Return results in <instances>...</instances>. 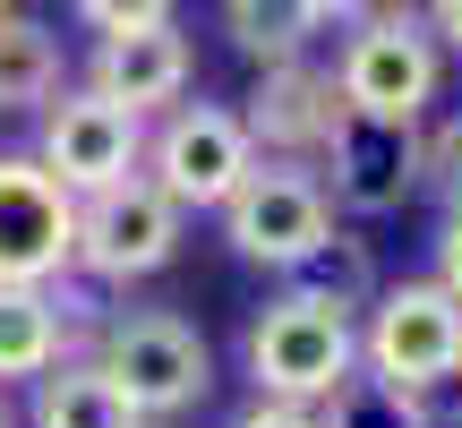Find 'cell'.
<instances>
[{"label":"cell","mask_w":462,"mask_h":428,"mask_svg":"<svg viewBox=\"0 0 462 428\" xmlns=\"http://www.w3.org/2000/svg\"><path fill=\"white\" fill-rule=\"evenodd\" d=\"M223 214V240L240 248L248 265H300L317 240L334 231V206H326V189H317V172L309 163H248V181L231 189V198L215 206Z\"/></svg>","instance_id":"cell-6"},{"label":"cell","mask_w":462,"mask_h":428,"mask_svg":"<svg viewBox=\"0 0 462 428\" xmlns=\"http://www.w3.org/2000/svg\"><path fill=\"white\" fill-rule=\"evenodd\" d=\"M86 86H95L103 103H120V112H171V103L189 95V34L171 26H129V34H103L95 43V69H86Z\"/></svg>","instance_id":"cell-12"},{"label":"cell","mask_w":462,"mask_h":428,"mask_svg":"<svg viewBox=\"0 0 462 428\" xmlns=\"http://www.w3.org/2000/svg\"><path fill=\"white\" fill-rule=\"evenodd\" d=\"M69 360V326L51 309V292L34 283H0V386L17 377H43V368Z\"/></svg>","instance_id":"cell-13"},{"label":"cell","mask_w":462,"mask_h":428,"mask_svg":"<svg viewBox=\"0 0 462 428\" xmlns=\"http://www.w3.org/2000/svg\"><path fill=\"white\" fill-rule=\"evenodd\" d=\"M420 26L437 34V51H462V0H420Z\"/></svg>","instance_id":"cell-23"},{"label":"cell","mask_w":462,"mask_h":428,"mask_svg":"<svg viewBox=\"0 0 462 428\" xmlns=\"http://www.w3.org/2000/svg\"><path fill=\"white\" fill-rule=\"evenodd\" d=\"M317 428H420V412H411V395H402V386L351 368V377L317 403Z\"/></svg>","instance_id":"cell-18"},{"label":"cell","mask_w":462,"mask_h":428,"mask_svg":"<svg viewBox=\"0 0 462 428\" xmlns=\"http://www.w3.org/2000/svg\"><path fill=\"white\" fill-rule=\"evenodd\" d=\"M223 9H231V43H240L257 69H274V60H309V43L334 26L326 0H223Z\"/></svg>","instance_id":"cell-16"},{"label":"cell","mask_w":462,"mask_h":428,"mask_svg":"<svg viewBox=\"0 0 462 428\" xmlns=\"http://www.w3.org/2000/svg\"><path fill=\"white\" fill-rule=\"evenodd\" d=\"M171 248H180V206L129 172V181L78 198V248H69V274L86 283H137V274H163Z\"/></svg>","instance_id":"cell-4"},{"label":"cell","mask_w":462,"mask_h":428,"mask_svg":"<svg viewBox=\"0 0 462 428\" xmlns=\"http://www.w3.org/2000/svg\"><path fill=\"white\" fill-rule=\"evenodd\" d=\"M231 428H317V412H300V403H248Z\"/></svg>","instance_id":"cell-24"},{"label":"cell","mask_w":462,"mask_h":428,"mask_svg":"<svg viewBox=\"0 0 462 428\" xmlns=\"http://www.w3.org/2000/svg\"><path fill=\"white\" fill-rule=\"evenodd\" d=\"M437 78H446V51H437V34L420 17H360V26H343V60H334L343 112L411 129L437 103Z\"/></svg>","instance_id":"cell-3"},{"label":"cell","mask_w":462,"mask_h":428,"mask_svg":"<svg viewBox=\"0 0 462 428\" xmlns=\"http://www.w3.org/2000/svg\"><path fill=\"white\" fill-rule=\"evenodd\" d=\"M334 120H343V95H334L326 69L274 60V69H257V95H248L240 129H248V146H257L265 163H317Z\"/></svg>","instance_id":"cell-11"},{"label":"cell","mask_w":462,"mask_h":428,"mask_svg":"<svg viewBox=\"0 0 462 428\" xmlns=\"http://www.w3.org/2000/svg\"><path fill=\"white\" fill-rule=\"evenodd\" d=\"M51 95H60V43H51V26L0 9V112H43Z\"/></svg>","instance_id":"cell-17"},{"label":"cell","mask_w":462,"mask_h":428,"mask_svg":"<svg viewBox=\"0 0 462 428\" xmlns=\"http://www.w3.org/2000/svg\"><path fill=\"white\" fill-rule=\"evenodd\" d=\"M429 283H446V292L462 300V214H446V231H437V274Z\"/></svg>","instance_id":"cell-21"},{"label":"cell","mask_w":462,"mask_h":428,"mask_svg":"<svg viewBox=\"0 0 462 428\" xmlns=\"http://www.w3.org/2000/svg\"><path fill=\"white\" fill-rule=\"evenodd\" d=\"M317 189L343 214H394L420 189V137L402 129V120L343 112L326 129V146H317Z\"/></svg>","instance_id":"cell-9"},{"label":"cell","mask_w":462,"mask_h":428,"mask_svg":"<svg viewBox=\"0 0 462 428\" xmlns=\"http://www.w3.org/2000/svg\"><path fill=\"white\" fill-rule=\"evenodd\" d=\"M78 248V198L34 154H0V283H60Z\"/></svg>","instance_id":"cell-10"},{"label":"cell","mask_w":462,"mask_h":428,"mask_svg":"<svg viewBox=\"0 0 462 428\" xmlns=\"http://www.w3.org/2000/svg\"><path fill=\"white\" fill-rule=\"evenodd\" d=\"M420 189H429L446 214H462V112L420 137Z\"/></svg>","instance_id":"cell-19"},{"label":"cell","mask_w":462,"mask_h":428,"mask_svg":"<svg viewBox=\"0 0 462 428\" xmlns=\"http://www.w3.org/2000/svg\"><path fill=\"white\" fill-rule=\"evenodd\" d=\"M282 292L309 300V309L351 317V309H368V300H377V257H368V240H343V231H326V240H317L300 265H282Z\"/></svg>","instance_id":"cell-14"},{"label":"cell","mask_w":462,"mask_h":428,"mask_svg":"<svg viewBox=\"0 0 462 428\" xmlns=\"http://www.w3.org/2000/svg\"><path fill=\"white\" fill-rule=\"evenodd\" d=\"M334 26H360V17H420V0H326Z\"/></svg>","instance_id":"cell-22"},{"label":"cell","mask_w":462,"mask_h":428,"mask_svg":"<svg viewBox=\"0 0 462 428\" xmlns=\"http://www.w3.org/2000/svg\"><path fill=\"white\" fill-rule=\"evenodd\" d=\"M0 428H17V412H9V395H0Z\"/></svg>","instance_id":"cell-25"},{"label":"cell","mask_w":462,"mask_h":428,"mask_svg":"<svg viewBox=\"0 0 462 428\" xmlns=\"http://www.w3.org/2000/svg\"><path fill=\"white\" fill-rule=\"evenodd\" d=\"M351 368H360V326L334 317V309H309V300L282 292L274 309L248 326V386H257V403H300V412H317Z\"/></svg>","instance_id":"cell-2"},{"label":"cell","mask_w":462,"mask_h":428,"mask_svg":"<svg viewBox=\"0 0 462 428\" xmlns=\"http://www.w3.org/2000/svg\"><path fill=\"white\" fill-rule=\"evenodd\" d=\"M0 9H9V0H0Z\"/></svg>","instance_id":"cell-26"},{"label":"cell","mask_w":462,"mask_h":428,"mask_svg":"<svg viewBox=\"0 0 462 428\" xmlns=\"http://www.w3.org/2000/svg\"><path fill=\"white\" fill-rule=\"evenodd\" d=\"M69 9H78L95 34H129V26H163L171 0H69Z\"/></svg>","instance_id":"cell-20"},{"label":"cell","mask_w":462,"mask_h":428,"mask_svg":"<svg viewBox=\"0 0 462 428\" xmlns=\"http://www.w3.org/2000/svg\"><path fill=\"white\" fill-rule=\"evenodd\" d=\"M95 368L129 395L137 420H171V412H189V403H206V386H215L206 334L189 326V317H171V309H120V317H103Z\"/></svg>","instance_id":"cell-1"},{"label":"cell","mask_w":462,"mask_h":428,"mask_svg":"<svg viewBox=\"0 0 462 428\" xmlns=\"http://www.w3.org/2000/svg\"><path fill=\"white\" fill-rule=\"evenodd\" d=\"M137 154H146V120L103 103L95 86H69L43 103V137H34V163L69 189V198H95V189L129 181Z\"/></svg>","instance_id":"cell-8"},{"label":"cell","mask_w":462,"mask_h":428,"mask_svg":"<svg viewBox=\"0 0 462 428\" xmlns=\"http://www.w3.org/2000/svg\"><path fill=\"white\" fill-rule=\"evenodd\" d=\"M34 428H146L95 360H60L34 377Z\"/></svg>","instance_id":"cell-15"},{"label":"cell","mask_w":462,"mask_h":428,"mask_svg":"<svg viewBox=\"0 0 462 428\" xmlns=\"http://www.w3.org/2000/svg\"><path fill=\"white\" fill-rule=\"evenodd\" d=\"M248 163H257V146H248V129H240L231 103H171L163 129H154L146 154H137V172H146L180 214L189 206H223L231 189L248 181Z\"/></svg>","instance_id":"cell-5"},{"label":"cell","mask_w":462,"mask_h":428,"mask_svg":"<svg viewBox=\"0 0 462 428\" xmlns=\"http://www.w3.org/2000/svg\"><path fill=\"white\" fill-rule=\"evenodd\" d=\"M360 368L385 386H429L462 368V300L446 283H394V292L368 300L360 326Z\"/></svg>","instance_id":"cell-7"}]
</instances>
